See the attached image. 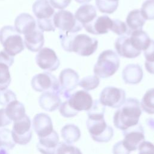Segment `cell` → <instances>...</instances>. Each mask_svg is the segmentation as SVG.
<instances>
[{
  "mask_svg": "<svg viewBox=\"0 0 154 154\" xmlns=\"http://www.w3.org/2000/svg\"><path fill=\"white\" fill-rule=\"evenodd\" d=\"M126 100V93L124 90L115 87H105L101 91L99 101L103 106L112 108H119Z\"/></svg>",
  "mask_w": 154,
  "mask_h": 154,
  "instance_id": "9",
  "label": "cell"
},
{
  "mask_svg": "<svg viewBox=\"0 0 154 154\" xmlns=\"http://www.w3.org/2000/svg\"><path fill=\"white\" fill-rule=\"evenodd\" d=\"M141 109L149 114H154V88L148 90L140 103Z\"/></svg>",
  "mask_w": 154,
  "mask_h": 154,
  "instance_id": "28",
  "label": "cell"
},
{
  "mask_svg": "<svg viewBox=\"0 0 154 154\" xmlns=\"http://www.w3.org/2000/svg\"><path fill=\"white\" fill-rule=\"evenodd\" d=\"M105 106L99 100H94L90 109L87 111V117L89 119H104Z\"/></svg>",
  "mask_w": 154,
  "mask_h": 154,
  "instance_id": "31",
  "label": "cell"
},
{
  "mask_svg": "<svg viewBox=\"0 0 154 154\" xmlns=\"http://www.w3.org/2000/svg\"><path fill=\"white\" fill-rule=\"evenodd\" d=\"M31 86L36 91H54L60 95V83L55 76L49 72L35 75L31 80Z\"/></svg>",
  "mask_w": 154,
  "mask_h": 154,
  "instance_id": "8",
  "label": "cell"
},
{
  "mask_svg": "<svg viewBox=\"0 0 154 154\" xmlns=\"http://www.w3.org/2000/svg\"><path fill=\"white\" fill-rule=\"evenodd\" d=\"M11 82V76L9 67L0 63V90L7 88Z\"/></svg>",
  "mask_w": 154,
  "mask_h": 154,
  "instance_id": "34",
  "label": "cell"
},
{
  "mask_svg": "<svg viewBox=\"0 0 154 154\" xmlns=\"http://www.w3.org/2000/svg\"><path fill=\"white\" fill-rule=\"evenodd\" d=\"M59 38L63 49L67 52H73L78 55L88 57L97 49L98 40L87 34L68 33L61 31Z\"/></svg>",
  "mask_w": 154,
  "mask_h": 154,
  "instance_id": "1",
  "label": "cell"
},
{
  "mask_svg": "<svg viewBox=\"0 0 154 154\" xmlns=\"http://www.w3.org/2000/svg\"><path fill=\"white\" fill-rule=\"evenodd\" d=\"M100 83L99 78L96 75H90L82 78L79 81L78 85L85 91H90L96 88Z\"/></svg>",
  "mask_w": 154,
  "mask_h": 154,
  "instance_id": "32",
  "label": "cell"
},
{
  "mask_svg": "<svg viewBox=\"0 0 154 154\" xmlns=\"http://www.w3.org/2000/svg\"><path fill=\"white\" fill-rule=\"evenodd\" d=\"M96 5L101 13L111 14L117 10L119 2L109 0H96Z\"/></svg>",
  "mask_w": 154,
  "mask_h": 154,
  "instance_id": "33",
  "label": "cell"
},
{
  "mask_svg": "<svg viewBox=\"0 0 154 154\" xmlns=\"http://www.w3.org/2000/svg\"><path fill=\"white\" fill-rule=\"evenodd\" d=\"M32 128L38 138L46 137L54 131L51 117L43 112L37 114L34 116L32 120Z\"/></svg>",
  "mask_w": 154,
  "mask_h": 154,
  "instance_id": "15",
  "label": "cell"
},
{
  "mask_svg": "<svg viewBox=\"0 0 154 154\" xmlns=\"http://www.w3.org/2000/svg\"><path fill=\"white\" fill-rule=\"evenodd\" d=\"M59 111L62 116L67 118L76 116L78 112L74 111L68 104L67 100L62 103L59 107Z\"/></svg>",
  "mask_w": 154,
  "mask_h": 154,
  "instance_id": "39",
  "label": "cell"
},
{
  "mask_svg": "<svg viewBox=\"0 0 154 154\" xmlns=\"http://www.w3.org/2000/svg\"><path fill=\"white\" fill-rule=\"evenodd\" d=\"M16 100L15 93L10 90H0V105L7 106L13 100Z\"/></svg>",
  "mask_w": 154,
  "mask_h": 154,
  "instance_id": "37",
  "label": "cell"
},
{
  "mask_svg": "<svg viewBox=\"0 0 154 154\" xmlns=\"http://www.w3.org/2000/svg\"><path fill=\"white\" fill-rule=\"evenodd\" d=\"M138 154H154V144L151 142L144 141L138 146Z\"/></svg>",
  "mask_w": 154,
  "mask_h": 154,
  "instance_id": "40",
  "label": "cell"
},
{
  "mask_svg": "<svg viewBox=\"0 0 154 154\" xmlns=\"http://www.w3.org/2000/svg\"><path fill=\"white\" fill-rule=\"evenodd\" d=\"M72 0H50V4L52 7L63 10L66 8L71 2Z\"/></svg>",
  "mask_w": 154,
  "mask_h": 154,
  "instance_id": "43",
  "label": "cell"
},
{
  "mask_svg": "<svg viewBox=\"0 0 154 154\" xmlns=\"http://www.w3.org/2000/svg\"><path fill=\"white\" fill-rule=\"evenodd\" d=\"M11 120L8 117L6 114L5 109L4 108L0 109V127H3L9 125Z\"/></svg>",
  "mask_w": 154,
  "mask_h": 154,
  "instance_id": "44",
  "label": "cell"
},
{
  "mask_svg": "<svg viewBox=\"0 0 154 154\" xmlns=\"http://www.w3.org/2000/svg\"><path fill=\"white\" fill-rule=\"evenodd\" d=\"M111 31L118 35L122 36L127 32V26L125 22L119 19L112 20V25L110 29Z\"/></svg>",
  "mask_w": 154,
  "mask_h": 154,
  "instance_id": "38",
  "label": "cell"
},
{
  "mask_svg": "<svg viewBox=\"0 0 154 154\" xmlns=\"http://www.w3.org/2000/svg\"><path fill=\"white\" fill-rule=\"evenodd\" d=\"M60 96L56 92L45 91L38 98L40 107L47 111H54L61 104Z\"/></svg>",
  "mask_w": 154,
  "mask_h": 154,
  "instance_id": "20",
  "label": "cell"
},
{
  "mask_svg": "<svg viewBox=\"0 0 154 154\" xmlns=\"http://www.w3.org/2000/svg\"><path fill=\"white\" fill-rule=\"evenodd\" d=\"M146 20L141 13L140 10L135 9L131 11L126 19L127 26L126 35H130L133 31L142 30Z\"/></svg>",
  "mask_w": 154,
  "mask_h": 154,
  "instance_id": "23",
  "label": "cell"
},
{
  "mask_svg": "<svg viewBox=\"0 0 154 154\" xmlns=\"http://www.w3.org/2000/svg\"><path fill=\"white\" fill-rule=\"evenodd\" d=\"M60 96L67 99L79 83V75L73 69L67 68L63 69L59 75Z\"/></svg>",
  "mask_w": 154,
  "mask_h": 154,
  "instance_id": "11",
  "label": "cell"
},
{
  "mask_svg": "<svg viewBox=\"0 0 154 154\" xmlns=\"http://www.w3.org/2000/svg\"><path fill=\"white\" fill-rule=\"evenodd\" d=\"M123 143L130 152L136 150L145 140L144 128L140 123L123 131Z\"/></svg>",
  "mask_w": 154,
  "mask_h": 154,
  "instance_id": "12",
  "label": "cell"
},
{
  "mask_svg": "<svg viewBox=\"0 0 154 154\" xmlns=\"http://www.w3.org/2000/svg\"><path fill=\"white\" fill-rule=\"evenodd\" d=\"M61 137L67 144H72L78 141L81 138V131L74 124H67L61 130Z\"/></svg>",
  "mask_w": 154,
  "mask_h": 154,
  "instance_id": "27",
  "label": "cell"
},
{
  "mask_svg": "<svg viewBox=\"0 0 154 154\" xmlns=\"http://www.w3.org/2000/svg\"><path fill=\"white\" fill-rule=\"evenodd\" d=\"M111 1H114V2H119V0H109Z\"/></svg>",
  "mask_w": 154,
  "mask_h": 154,
  "instance_id": "48",
  "label": "cell"
},
{
  "mask_svg": "<svg viewBox=\"0 0 154 154\" xmlns=\"http://www.w3.org/2000/svg\"><path fill=\"white\" fill-rule=\"evenodd\" d=\"M35 60L39 67L48 72L56 70L60 64L55 51L48 48H44L40 50L36 55Z\"/></svg>",
  "mask_w": 154,
  "mask_h": 154,
  "instance_id": "13",
  "label": "cell"
},
{
  "mask_svg": "<svg viewBox=\"0 0 154 154\" xmlns=\"http://www.w3.org/2000/svg\"><path fill=\"white\" fill-rule=\"evenodd\" d=\"M75 17L82 26L87 25L97 17L96 8L91 4H84L76 11Z\"/></svg>",
  "mask_w": 154,
  "mask_h": 154,
  "instance_id": "24",
  "label": "cell"
},
{
  "mask_svg": "<svg viewBox=\"0 0 154 154\" xmlns=\"http://www.w3.org/2000/svg\"><path fill=\"white\" fill-rule=\"evenodd\" d=\"M55 27L61 31L68 33H77L82 29V25L76 19L75 15L67 10H60L53 17Z\"/></svg>",
  "mask_w": 154,
  "mask_h": 154,
  "instance_id": "7",
  "label": "cell"
},
{
  "mask_svg": "<svg viewBox=\"0 0 154 154\" xmlns=\"http://www.w3.org/2000/svg\"><path fill=\"white\" fill-rule=\"evenodd\" d=\"M115 48L120 56L127 58H135L141 52L132 46L128 35H122L118 37L115 42Z\"/></svg>",
  "mask_w": 154,
  "mask_h": 154,
  "instance_id": "17",
  "label": "cell"
},
{
  "mask_svg": "<svg viewBox=\"0 0 154 154\" xmlns=\"http://www.w3.org/2000/svg\"><path fill=\"white\" fill-rule=\"evenodd\" d=\"M5 109L8 117L14 122L21 119L26 115L24 105L17 100L8 103Z\"/></svg>",
  "mask_w": 154,
  "mask_h": 154,
  "instance_id": "26",
  "label": "cell"
},
{
  "mask_svg": "<svg viewBox=\"0 0 154 154\" xmlns=\"http://www.w3.org/2000/svg\"><path fill=\"white\" fill-rule=\"evenodd\" d=\"M141 113L139 100L135 98L129 97L115 112L113 116L114 125L116 128L125 131L138 124Z\"/></svg>",
  "mask_w": 154,
  "mask_h": 154,
  "instance_id": "2",
  "label": "cell"
},
{
  "mask_svg": "<svg viewBox=\"0 0 154 154\" xmlns=\"http://www.w3.org/2000/svg\"><path fill=\"white\" fill-rule=\"evenodd\" d=\"M69 105L76 112L88 111L93 100L91 96L85 90H78L71 94L67 99Z\"/></svg>",
  "mask_w": 154,
  "mask_h": 154,
  "instance_id": "14",
  "label": "cell"
},
{
  "mask_svg": "<svg viewBox=\"0 0 154 154\" xmlns=\"http://www.w3.org/2000/svg\"><path fill=\"white\" fill-rule=\"evenodd\" d=\"M144 55L146 58L144 63L146 70L154 75V40H151L149 46L144 51Z\"/></svg>",
  "mask_w": 154,
  "mask_h": 154,
  "instance_id": "30",
  "label": "cell"
},
{
  "mask_svg": "<svg viewBox=\"0 0 154 154\" xmlns=\"http://www.w3.org/2000/svg\"><path fill=\"white\" fill-rule=\"evenodd\" d=\"M0 43L4 51L13 57L24 49L22 38L12 26H4L0 29Z\"/></svg>",
  "mask_w": 154,
  "mask_h": 154,
  "instance_id": "5",
  "label": "cell"
},
{
  "mask_svg": "<svg viewBox=\"0 0 154 154\" xmlns=\"http://www.w3.org/2000/svg\"><path fill=\"white\" fill-rule=\"evenodd\" d=\"M143 78V69L137 64H129L122 71V79L126 84H137L141 81Z\"/></svg>",
  "mask_w": 154,
  "mask_h": 154,
  "instance_id": "19",
  "label": "cell"
},
{
  "mask_svg": "<svg viewBox=\"0 0 154 154\" xmlns=\"http://www.w3.org/2000/svg\"><path fill=\"white\" fill-rule=\"evenodd\" d=\"M0 154H8L7 150L2 149L0 147Z\"/></svg>",
  "mask_w": 154,
  "mask_h": 154,
  "instance_id": "47",
  "label": "cell"
},
{
  "mask_svg": "<svg viewBox=\"0 0 154 154\" xmlns=\"http://www.w3.org/2000/svg\"><path fill=\"white\" fill-rule=\"evenodd\" d=\"M0 63L10 67L14 63V58L4 50L0 51Z\"/></svg>",
  "mask_w": 154,
  "mask_h": 154,
  "instance_id": "42",
  "label": "cell"
},
{
  "mask_svg": "<svg viewBox=\"0 0 154 154\" xmlns=\"http://www.w3.org/2000/svg\"><path fill=\"white\" fill-rule=\"evenodd\" d=\"M56 154H82L79 149L66 143L61 142L58 144Z\"/></svg>",
  "mask_w": 154,
  "mask_h": 154,
  "instance_id": "36",
  "label": "cell"
},
{
  "mask_svg": "<svg viewBox=\"0 0 154 154\" xmlns=\"http://www.w3.org/2000/svg\"><path fill=\"white\" fill-rule=\"evenodd\" d=\"M86 125L91 138L96 142L107 143L114 135L112 128L106 124L104 119H87Z\"/></svg>",
  "mask_w": 154,
  "mask_h": 154,
  "instance_id": "6",
  "label": "cell"
},
{
  "mask_svg": "<svg viewBox=\"0 0 154 154\" xmlns=\"http://www.w3.org/2000/svg\"><path fill=\"white\" fill-rule=\"evenodd\" d=\"M32 11L37 18V25L42 31H55L53 22L55 13L48 0H37L32 5Z\"/></svg>",
  "mask_w": 154,
  "mask_h": 154,
  "instance_id": "4",
  "label": "cell"
},
{
  "mask_svg": "<svg viewBox=\"0 0 154 154\" xmlns=\"http://www.w3.org/2000/svg\"><path fill=\"white\" fill-rule=\"evenodd\" d=\"M37 147L42 154H56L57 148L59 144V137L55 131L46 137L38 138Z\"/></svg>",
  "mask_w": 154,
  "mask_h": 154,
  "instance_id": "18",
  "label": "cell"
},
{
  "mask_svg": "<svg viewBox=\"0 0 154 154\" xmlns=\"http://www.w3.org/2000/svg\"><path fill=\"white\" fill-rule=\"evenodd\" d=\"M120 67V59L118 55L112 50L102 52L97 58L93 72L101 78H107L112 76Z\"/></svg>",
  "mask_w": 154,
  "mask_h": 154,
  "instance_id": "3",
  "label": "cell"
},
{
  "mask_svg": "<svg viewBox=\"0 0 154 154\" xmlns=\"http://www.w3.org/2000/svg\"><path fill=\"white\" fill-rule=\"evenodd\" d=\"M146 123L147 125L152 129H154V119L149 118L146 120Z\"/></svg>",
  "mask_w": 154,
  "mask_h": 154,
  "instance_id": "45",
  "label": "cell"
},
{
  "mask_svg": "<svg viewBox=\"0 0 154 154\" xmlns=\"http://www.w3.org/2000/svg\"><path fill=\"white\" fill-rule=\"evenodd\" d=\"M31 126L30 119L26 114L21 119L14 122L11 134L15 143L25 145L31 141L32 138Z\"/></svg>",
  "mask_w": 154,
  "mask_h": 154,
  "instance_id": "10",
  "label": "cell"
},
{
  "mask_svg": "<svg viewBox=\"0 0 154 154\" xmlns=\"http://www.w3.org/2000/svg\"><path fill=\"white\" fill-rule=\"evenodd\" d=\"M112 25V20L106 15L96 17L91 23L84 26L87 32L94 35L106 34Z\"/></svg>",
  "mask_w": 154,
  "mask_h": 154,
  "instance_id": "16",
  "label": "cell"
},
{
  "mask_svg": "<svg viewBox=\"0 0 154 154\" xmlns=\"http://www.w3.org/2000/svg\"><path fill=\"white\" fill-rule=\"evenodd\" d=\"M113 154H130V151L125 146L122 140L116 143L112 147Z\"/></svg>",
  "mask_w": 154,
  "mask_h": 154,
  "instance_id": "41",
  "label": "cell"
},
{
  "mask_svg": "<svg viewBox=\"0 0 154 154\" xmlns=\"http://www.w3.org/2000/svg\"><path fill=\"white\" fill-rule=\"evenodd\" d=\"M76 2L79 3V4H85V3H87V2H90L91 0H75Z\"/></svg>",
  "mask_w": 154,
  "mask_h": 154,
  "instance_id": "46",
  "label": "cell"
},
{
  "mask_svg": "<svg viewBox=\"0 0 154 154\" xmlns=\"http://www.w3.org/2000/svg\"><path fill=\"white\" fill-rule=\"evenodd\" d=\"M140 11L146 20H153L154 0H146L141 5Z\"/></svg>",
  "mask_w": 154,
  "mask_h": 154,
  "instance_id": "35",
  "label": "cell"
},
{
  "mask_svg": "<svg viewBox=\"0 0 154 154\" xmlns=\"http://www.w3.org/2000/svg\"><path fill=\"white\" fill-rule=\"evenodd\" d=\"M44 35L42 31L35 29L26 34L24 37V44L31 52H38L42 49L44 45Z\"/></svg>",
  "mask_w": 154,
  "mask_h": 154,
  "instance_id": "22",
  "label": "cell"
},
{
  "mask_svg": "<svg viewBox=\"0 0 154 154\" xmlns=\"http://www.w3.org/2000/svg\"><path fill=\"white\" fill-rule=\"evenodd\" d=\"M15 146V142L12 137L11 131L8 129H0V147L5 150L12 149Z\"/></svg>",
  "mask_w": 154,
  "mask_h": 154,
  "instance_id": "29",
  "label": "cell"
},
{
  "mask_svg": "<svg viewBox=\"0 0 154 154\" xmlns=\"http://www.w3.org/2000/svg\"><path fill=\"white\" fill-rule=\"evenodd\" d=\"M14 28L17 32L25 35L37 28L36 22L31 14L21 13L14 20Z\"/></svg>",
  "mask_w": 154,
  "mask_h": 154,
  "instance_id": "21",
  "label": "cell"
},
{
  "mask_svg": "<svg viewBox=\"0 0 154 154\" xmlns=\"http://www.w3.org/2000/svg\"><path fill=\"white\" fill-rule=\"evenodd\" d=\"M129 40L132 46L140 52L147 49L151 40L149 35L143 30L133 31L130 34Z\"/></svg>",
  "mask_w": 154,
  "mask_h": 154,
  "instance_id": "25",
  "label": "cell"
}]
</instances>
